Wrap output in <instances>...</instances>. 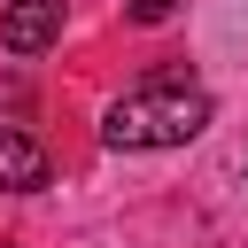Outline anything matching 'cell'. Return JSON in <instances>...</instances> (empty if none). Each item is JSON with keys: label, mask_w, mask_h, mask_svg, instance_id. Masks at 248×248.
I'll list each match as a JSON object with an SVG mask.
<instances>
[{"label": "cell", "mask_w": 248, "mask_h": 248, "mask_svg": "<svg viewBox=\"0 0 248 248\" xmlns=\"http://www.w3.org/2000/svg\"><path fill=\"white\" fill-rule=\"evenodd\" d=\"M209 116H217V108H209L202 85H186V78H155V85L124 93V101L101 116V140H108L116 155H140V147H186Z\"/></svg>", "instance_id": "cell-1"}, {"label": "cell", "mask_w": 248, "mask_h": 248, "mask_svg": "<svg viewBox=\"0 0 248 248\" xmlns=\"http://www.w3.org/2000/svg\"><path fill=\"white\" fill-rule=\"evenodd\" d=\"M54 39H62V0H8V16H0L8 54H46Z\"/></svg>", "instance_id": "cell-2"}, {"label": "cell", "mask_w": 248, "mask_h": 248, "mask_svg": "<svg viewBox=\"0 0 248 248\" xmlns=\"http://www.w3.org/2000/svg\"><path fill=\"white\" fill-rule=\"evenodd\" d=\"M46 147L31 140V132H16V124H0V194H39L46 186Z\"/></svg>", "instance_id": "cell-3"}, {"label": "cell", "mask_w": 248, "mask_h": 248, "mask_svg": "<svg viewBox=\"0 0 248 248\" xmlns=\"http://www.w3.org/2000/svg\"><path fill=\"white\" fill-rule=\"evenodd\" d=\"M124 16H132V23H170L178 0H124Z\"/></svg>", "instance_id": "cell-4"}]
</instances>
